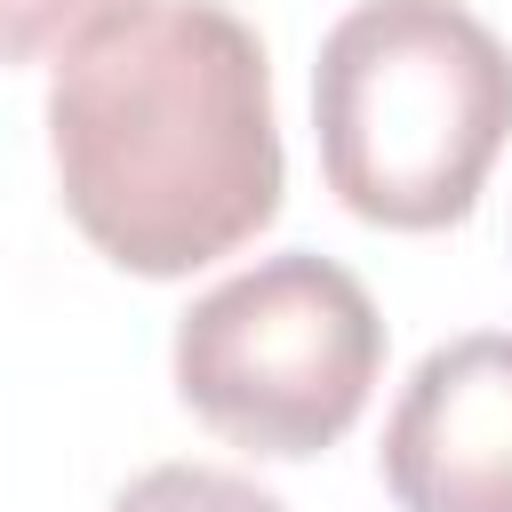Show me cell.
Returning <instances> with one entry per match:
<instances>
[{
  "label": "cell",
  "instance_id": "obj_1",
  "mask_svg": "<svg viewBox=\"0 0 512 512\" xmlns=\"http://www.w3.org/2000/svg\"><path fill=\"white\" fill-rule=\"evenodd\" d=\"M48 152L80 240L136 280L248 248L288 184L264 40L216 0H128L56 56Z\"/></svg>",
  "mask_w": 512,
  "mask_h": 512
},
{
  "label": "cell",
  "instance_id": "obj_2",
  "mask_svg": "<svg viewBox=\"0 0 512 512\" xmlns=\"http://www.w3.org/2000/svg\"><path fill=\"white\" fill-rule=\"evenodd\" d=\"M312 136L360 224L448 232L512 136V48L464 0H360L320 40Z\"/></svg>",
  "mask_w": 512,
  "mask_h": 512
},
{
  "label": "cell",
  "instance_id": "obj_3",
  "mask_svg": "<svg viewBox=\"0 0 512 512\" xmlns=\"http://www.w3.org/2000/svg\"><path fill=\"white\" fill-rule=\"evenodd\" d=\"M384 376V320L360 272L288 248L176 320V400L232 448L304 464L336 448Z\"/></svg>",
  "mask_w": 512,
  "mask_h": 512
},
{
  "label": "cell",
  "instance_id": "obj_4",
  "mask_svg": "<svg viewBox=\"0 0 512 512\" xmlns=\"http://www.w3.org/2000/svg\"><path fill=\"white\" fill-rule=\"evenodd\" d=\"M400 512H512V336L472 328L416 360L384 424Z\"/></svg>",
  "mask_w": 512,
  "mask_h": 512
},
{
  "label": "cell",
  "instance_id": "obj_5",
  "mask_svg": "<svg viewBox=\"0 0 512 512\" xmlns=\"http://www.w3.org/2000/svg\"><path fill=\"white\" fill-rule=\"evenodd\" d=\"M112 512H288V504L216 464H152L112 496Z\"/></svg>",
  "mask_w": 512,
  "mask_h": 512
},
{
  "label": "cell",
  "instance_id": "obj_6",
  "mask_svg": "<svg viewBox=\"0 0 512 512\" xmlns=\"http://www.w3.org/2000/svg\"><path fill=\"white\" fill-rule=\"evenodd\" d=\"M128 0H0V64H40L64 56L80 32L120 16Z\"/></svg>",
  "mask_w": 512,
  "mask_h": 512
}]
</instances>
